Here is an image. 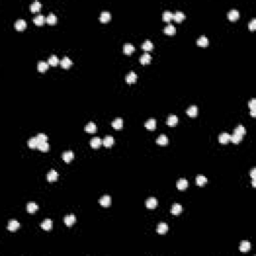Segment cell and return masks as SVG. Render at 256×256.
<instances>
[{"mask_svg":"<svg viewBox=\"0 0 256 256\" xmlns=\"http://www.w3.org/2000/svg\"><path fill=\"white\" fill-rule=\"evenodd\" d=\"M48 64L47 62L45 61H39L37 64V69L38 71H40V72H44V71H46L48 69Z\"/></svg>","mask_w":256,"mask_h":256,"instance_id":"35","label":"cell"},{"mask_svg":"<svg viewBox=\"0 0 256 256\" xmlns=\"http://www.w3.org/2000/svg\"><path fill=\"white\" fill-rule=\"evenodd\" d=\"M85 131L88 132V133H95L97 131V127L96 125L93 122H89L88 124H86L85 126Z\"/></svg>","mask_w":256,"mask_h":256,"instance_id":"20","label":"cell"},{"mask_svg":"<svg viewBox=\"0 0 256 256\" xmlns=\"http://www.w3.org/2000/svg\"><path fill=\"white\" fill-rule=\"evenodd\" d=\"M162 18H163L164 21L169 22L170 20L173 18V13H172L171 11H169V10H166V11H164L163 14H162Z\"/></svg>","mask_w":256,"mask_h":256,"instance_id":"36","label":"cell"},{"mask_svg":"<svg viewBox=\"0 0 256 256\" xmlns=\"http://www.w3.org/2000/svg\"><path fill=\"white\" fill-rule=\"evenodd\" d=\"M197 112H198V109H197V106H195V105H191V106L186 110V113H187L190 117H195L197 115Z\"/></svg>","mask_w":256,"mask_h":256,"instance_id":"23","label":"cell"},{"mask_svg":"<svg viewBox=\"0 0 256 256\" xmlns=\"http://www.w3.org/2000/svg\"><path fill=\"white\" fill-rule=\"evenodd\" d=\"M234 133L235 134H238V135H241L243 136L245 133H246V130H245V128L243 125H238L236 128L234 129Z\"/></svg>","mask_w":256,"mask_h":256,"instance_id":"41","label":"cell"},{"mask_svg":"<svg viewBox=\"0 0 256 256\" xmlns=\"http://www.w3.org/2000/svg\"><path fill=\"white\" fill-rule=\"evenodd\" d=\"M102 144V141L99 137H94L90 140V145L92 148H98Z\"/></svg>","mask_w":256,"mask_h":256,"instance_id":"21","label":"cell"},{"mask_svg":"<svg viewBox=\"0 0 256 256\" xmlns=\"http://www.w3.org/2000/svg\"><path fill=\"white\" fill-rule=\"evenodd\" d=\"M145 127L148 130H154L156 127V120L155 119H149L145 122Z\"/></svg>","mask_w":256,"mask_h":256,"instance_id":"31","label":"cell"},{"mask_svg":"<svg viewBox=\"0 0 256 256\" xmlns=\"http://www.w3.org/2000/svg\"><path fill=\"white\" fill-rule=\"evenodd\" d=\"M134 50H135V48H134V46L131 43H126L123 46V52L125 54H127V55H130Z\"/></svg>","mask_w":256,"mask_h":256,"instance_id":"15","label":"cell"},{"mask_svg":"<svg viewBox=\"0 0 256 256\" xmlns=\"http://www.w3.org/2000/svg\"><path fill=\"white\" fill-rule=\"evenodd\" d=\"M73 158H74V153H73L72 151H70V150L65 151L64 153L62 154V159H63L66 163H68V162H70L71 160H73Z\"/></svg>","mask_w":256,"mask_h":256,"instance_id":"4","label":"cell"},{"mask_svg":"<svg viewBox=\"0 0 256 256\" xmlns=\"http://www.w3.org/2000/svg\"><path fill=\"white\" fill-rule=\"evenodd\" d=\"M251 177H252V179H255V168L251 170Z\"/></svg>","mask_w":256,"mask_h":256,"instance_id":"47","label":"cell"},{"mask_svg":"<svg viewBox=\"0 0 256 256\" xmlns=\"http://www.w3.org/2000/svg\"><path fill=\"white\" fill-rule=\"evenodd\" d=\"M99 18H100V21L103 22V23H105V22L109 21V20H110V18H111L110 12H108V11H102V12H101L100 17H99Z\"/></svg>","mask_w":256,"mask_h":256,"instance_id":"11","label":"cell"},{"mask_svg":"<svg viewBox=\"0 0 256 256\" xmlns=\"http://www.w3.org/2000/svg\"><path fill=\"white\" fill-rule=\"evenodd\" d=\"M59 62L60 61H59V59H58V57L55 55H51L49 57V59H48V64L51 65V66H56Z\"/></svg>","mask_w":256,"mask_h":256,"instance_id":"40","label":"cell"},{"mask_svg":"<svg viewBox=\"0 0 256 256\" xmlns=\"http://www.w3.org/2000/svg\"><path fill=\"white\" fill-rule=\"evenodd\" d=\"M248 105H249V107H250V110H256V100L254 98L251 99V100L249 101Z\"/></svg>","mask_w":256,"mask_h":256,"instance_id":"45","label":"cell"},{"mask_svg":"<svg viewBox=\"0 0 256 256\" xmlns=\"http://www.w3.org/2000/svg\"><path fill=\"white\" fill-rule=\"evenodd\" d=\"M20 224L18 221L16 220H10L9 222H8V225H7V229L9 231H11V232H13V231H16L18 228H19Z\"/></svg>","mask_w":256,"mask_h":256,"instance_id":"1","label":"cell"},{"mask_svg":"<svg viewBox=\"0 0 256 256\" xmlns=\"http://www.w3.org/2000/svg\"><path fill=\"white\" fill-rule=\"evenodd\" d=\"M126 82L127 83H134L136 81V79H137V75H136L135 72H133V71H130L129 73L126 75Z\"/></svg>","mask_w":256,"mask_h":256,"instance_id":"12","label":"cell"},{"mask_svg":"<svg viewBox=\"0 0 256 256\" xmlns=\"http://www.w3.org/2000/svg\"><path fill=\"white\" fill-rule=\"evenodd\" d=\"M99 203L102 205L103 207H108L111 203V198L109 195H104L99 199Z\"/></svg>","mask_w":256,"mask_h":256,"instance_id":"2","label":"cell"},{"mask_svg":"<svg viewBox=\"0 0 256 256\" xmlns=\"http://www.w3.org/2000/svg\"><path fill=\"white\" fill-rule=\"evenodd\" d=\"M188 186V181L184 178H181V179L178 180L177 182V188L179 190H184L186 187Z\"/></svg>","mask_w":256,"mask_h":256,"instance_id":"22","label":"cell"},{"mask_svg":"<svg viewBox=\"0 0 256 256\" xmlns=\"http://www.w3.org/2000/svg\"><path fill=\"white\" fill-rule=\"evenodd\" d=\"M102 143L104 144L105 147H110V146H112L113 143H114V138H113L112 136H106V137L103 139Z\"/></svg>","mask_w":256,"mask_h":256,"instance_id":"24","label":"cell"},{"mask_svg":"<svg viewBox=\"0 0 256 256\" xmlns=\"http://www.w3.org/2000/svg\"><path fill=\"white\" fill-rule=\"evenodd\" d=\"M123 126V120L121 118H116L112 121V127L115 129H121Z\"/></svg>","mask_w":256,"mask_h":256,"instance_id":"30","label":"cell"},{"mask_svg":"<svg viewBox=\"0 0 256 256\" xmlns=\"http://www.w3.org/2000/svg\"><path fill=\"white\" fill-rule=\"evenodd\" d=\"M176 29L175 27H174L172 24H168V25L165 26V28H164V32H165L166 34H168V35H173L174 33H175Z\"/></svg>","mask_w":256,"mask_h":256,"instance_id":"34","label":"cell"},{"mask_svg":"<svg viewBox=\"0 0 256 256\" xmlns=\"http://www.w3.org/2000/svg\"><path fill=\"white\" fill-rule=\"evenodd\" d=\"M41 228L46 231H49L52 228V221L51 219H45L43 222L41 223Z\"/></svg>","mask_w":256,"mask_h":256,"instance_id":"14","label":"cell"},{"mask_svg":"<svg viewBox=\"0 0 256 256\" xmlns=\"http://www.w3.org/2000/svg\"><path fill=\"white\" fill-rule=\"evenodd\" d=\"M36 138H37V140L39 141V143H42V142H47V139H48V137L46 136V134H44V133H39L37 136H36Z\"/></svg>","mask_w":256,"mask_h":256,"instance_id":"44","label":"cell"},{"mask_svg":"<svg viewBox=\"0 0 256 256\" xmlns=\"http://www.w3.org/2000/svg\"><path fill=\"white\" fill-rule=\"evenodd\" d=\"M14 27H15L17 30H19V31H21V30L25 29L26 21L24 19H18L17 21L14 23Z\"/></svg>","mask_w":256,"mask_h":256,"instance_id":"5","label":"cell"},{"mask_svg":"<svg viewBox=\"0 0 256 256\" xmlns=\"http://www.w3.org/2000/svg\"><path fill=\"white\" fill-rule=\"evenodd\" d=\"M230 136L227 132H224V133H221L220 135H219V142L222 144H226L228 141H230Z\"/></svg>","mask_w":256,"mask_h":256,"instance_id":"8","label":"cell"},{"mask_svg":"<svg viewBox=\"0 0 256 256\" xmlns=\"http://www.w3.org/2000/svg\"><path fill=\"white\" fill-rule=\"evenodd\" d=\"M141 47L144 51H150V50L153 49V43H152L150 40H146V41H144V43L142 44Z\"/></svg>","mask_w":256,"mask_h":256,"instance_id":"29","label":"cell"},{"mask_svg":"<svg viewBox=\"0 0 256 256\" xmlns=\"http://www.w3.org/2000/svg\"><path fill=\"white\" fill-rule=\"evenodd\" d=\"M156 142H157V144H159V145L164 146V145H166V144L168 143V139H167V137H166L165 135H163V134H162V135H160L159 137L157 138Z\"/></svg>","mask_w":256,"mask_h":256,"instance_id":"38","label":"cell"},{"mask_svg":"<svg viewBox=\"0 0 256 256\" xmlns=\"http://www.w3.org/2000/svg\"><path fill=\"white\" fill-rule=\"evenodd\" d=\"M146 206H147V208H149V209L155 208V207L157 206V200H156V198H154V197H150V198H148L147 200H146Z\"/></svg>","mask_w":256,"mask_h":256,"instance_id":"7","label":"cell"},{"mask_svg":"<svg viewBox=\"0 0 256 256\" xmlns=\"http://www.w3.org/2000/svg\"><path fill=\"white\" fill-rule=\"evenodd\" d=\"M182 211V206L179 204V203H175V204L172 205V208H171V213L173 215H178L180 214Z\"/></svg>","mask_w":256,"mask_h":256,"instance_id":"13","label":"cell"},{"mask_svg":"<svg viewBox=\"0 0 256 256\" xmlns=\"http://www.w3.org/2000/svg\"><path fill=\"white\" fill-rule=\"evenodd\" d=\"M242 140V136L241 135H238V134H233L232 136H230V141L233 142L234 144H237L239 143V142Z\"/></svg>","mask_w":256,"mask_h":256,"instance_id":"42","label":"cell"},{"mask_svg":"<svg viewBox=\"0 0 256 256\" xmlns=\"http://www.w3.org/2000/svg\"><path fill=\"white\" fill-rule=\"evenodd\" d=\"M249 28H250V30H254L256 28V19L255 18H253V19L250 21V23H249Z\"/></svg>","mask_w":256,"mask_h":256,"instance_id":"46","label":"cell"},{"mask_svg":"<svg viewBox=\"0 0 256 256\" xmlns=\"http://www.w3.org/2000/svg\"><path fill=\"white\" fill-rule=\"evenodd\" d=\"M44 21H45V18H44V16L42 14H38V15H36L33 18V22L36 25H42L44 23Z\"/></svg>","mask_w":256,"mask_h":256,"instance_id":"27","label":"cell"},{"mask_svg":"<svg viewBox=\"0 0 256 256\" xmlns=\"http://www.w3.org/2000/svg\"><path fill=\"white\" fill-rule=\"evenodd\" d=\"M38 145H39V141H38L36 137L30 138L28 140V146L30 148H38Z\"/></svg>","mask_w":256,"mask_h":256,"instance_id":"37","label":"cell"},{"mask_svg":"<svg viewBox=\"0 0 256 256\" xmlns=\"http://www.w3.org/2000/svg\"><path fill=\"white\" fill-rule=\"evenodd\" d=\"M206 182H207V179H206V177H205V176L198 175L196 177V184L198 186H203L205 183H206Z\"/></svg>","mask_w":256,"mask_h":256,"instance_id":"39","label":"cell"},{"mask_svg":"<svg viewBox=\"0 0 256 256\" xmlns=\"http://www.w3.org/2000/svg\"><path fill=\"white\" fill-rule=\"evenodd\" d=\"M251 249V245L249 242H247V241H244V242L241 243V245L239 246V250L241 251V252L245 253V252H248L249 250Z\"/></svg>","mask_w":256,"mask_h":256,"instance_id":"18","label":"cell"},{"mask_svg":"<svg viewBox=\"0 0 256 256\" xmlns=\"http://www.w3.org/2000/svg\"><path fill=\"white\" fill-rule=\"evenodd\" d=\"M228 18L230 20H232V21H234V20H236V19H238V17H239V11L238 10H236V9H231L230 11L228 12Z\"/></svg>","mask_w":256,"mask_h":256,"instance_id":"10","label":"cell"},{"mask_svg":"<svg viewBox=\"0 0 256 256\" xmlns=\"http://www.w3.org/2000/svg\"><path fill=\"white\" fill-rule=\"evenodd\" d=\"M140 62H141V64H148L150 61H151V56L149 55L148 53H144L142 54L141 56H140Z\"/></svg>","mask_w":256,"mask_h":256,"instance_id":"28","label":"cell"},{"mask_svg":"<svg viewBox=\"0 0 256 256\" xmlns=\"http://www.w3.org/2000/svg\"><path fill=\"white\" fill-rule=\"evenodd\" d=\"M46 21H47L48 24H50V25H53V24L56 23V21H57V18H56V15L54 13H49L47 16V18H46Z\"/></svg>","mask_w":256,"mask_h":256,"instance_id":"32","label":"cell"},{"mask_svg":"<svg viewBox=\"0 0 256 256\" xmlns=\"http://www.w3.org/2000/svg\"><path fill=\"white\" fill-rule=\"evenodd\" d=\"M250 114L252 115L253 117H254V116H255V110H251V111H250Z\"/></svg>","mask_w":256,"mask_h":256,"instance_id":"48","label":"cell"},{"mask_svg":"<svg viewBox=\"0 0 256 256\" xmlns=\"http://www.w3.org/2000/svg\"><path fill=\"white\" fill-rule=\"evenodd\" d=\"M184 18H185V14H184L183 12L176 11L175 13H173V18H172V19H174L176 22H180V21H182Z\"/></svg>","mask_w":256,"mask_h":256,"instance_id":"16","label":"cell"},{"mask_svg":"<svg viewBox=\"0 0 256 256\" xmlns=\"http://www.w3.org/2000/svg\"><path fill=\"white\" fill-rule=\"evenodd\" d=\"M168 231V226L165 223H159L157 226V232L158 234H165Z\"/></svg>","mask_w":256,"mask_h":256,"instance_id":"17","label":"cell"},{"mask_svg":"<svg viewBox=\"0 0 256 256\" xmlns=\"http://www.w3.org/2000/svg\"><path fill=\"white\" fill-rule=\"evenodd\" d=\"M40 8H41V3H40L39 1H34L30 4V10H31L32 12L39 11Z\"/></svg>","mask_w":256,"mask_h":256,"instance_id":"33","label":"cell"},{"mask_svg":"<svg viewBox=\"0 0 256 256\" xmlns=\"http://www.w3.org/2000/svg\"><path fill=\"white\" fill-rule=\"evenodd\" d=\"M197 44L201 47H205V46L208 45V39L205 35H202L197 39Z\"/></svg>","mask_w":256,"mask_h":256,"instance_id":"19","label":"cell"},{"mask_svg":"<svg viewBox=\"0 0 256 256\" xmlns=\"http://www.w3.org/2000/svg\"><path fill=\"white\" fill-rule=\"evenodd\" d=\"M60 64H61V66L63 67V68H69V67L71 66V64H72V61H71L70 58H69V57L65 56V57H63L61 59V61H60Z\"/></svg>","mask_w":256,"mask_h":256,"instance_id":"25","label":"cell"},{"mask_svg":"<svg viewBox=\"0 0 256 256\" xmlns=\"http://www.w3.org/2000/svg\"><path fill=\"white\" fill-rule=\"evenodd\" d=\"M58 178V173L55 171V170H50L49 172H48L47 174V180L50 182H53V181H56Z\"/></svg>","mask_w":256,"mask_h":256,"instance_id":"9","label":"cell"},{"mask_svg":"<svg viewBox=\"0 0 256 256\" xmlns=\"http://www.w3.org/2000/svg\"><path fill=\"white\" fill-rule=\"evenodd\" d=\"M38 149H39L40 151H42V152L48 151V149H49V144H48L47 142H42V143H39V145H38Z\"/></svg>","mask_w":256,"mask_h":256,"instance_id":"43","label":"cell"},{"mask_svg":"<svg viewBox=\"0 0 256 256\" xmlns=\"http://www.w3.org/2000/svg\"><path fill=\"white\" fill-rule=\"evenodd\" d=\"M75 221H76V217H75L73 214L67 215V216L64 217V223L67 225V226H72V225L75 223Z\"/></svg>","mask_w":256,"mask_h":256,"instance_id":"3","label":"cell"},{"mask_svg":"<svg viewBox=\"0 0 256 256\" xmlns=\"http://www.w3.org/2000/svg\"><path fill=\"white\" fill-rule=\"evenodd\" d=\"M166 123L169 126H175L178 123V117L176 115H170V116L167 117V120H166Z\"/></svg>","mask_w":256,"mask_h":256,"instance_id":"6","label":"cell"},{"mask_svg":"<svg viewBox=\"0 0 256 256\" xmlns=\"http://www.w3.org/2000/svg\"><path fill=\"white\" fill-rule=\"evenodd\" d=\"M26 209L29 213H34L35 211H37L38 209V205L36 204L35 202H29L26 206Z\"/></svg>","mask_w":256,"mask_h":256,"instance_id":"26","label":"cell"}]
</instances>
